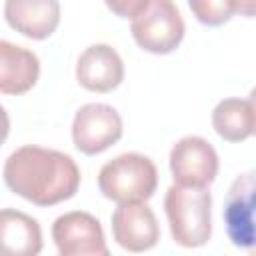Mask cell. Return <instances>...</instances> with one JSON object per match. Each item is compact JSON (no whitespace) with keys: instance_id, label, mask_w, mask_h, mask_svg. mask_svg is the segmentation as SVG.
I'll list each match as a JSON object with an SVG mask.
<instances>
[{"instance_id":"obj_2","label":"cell","mask_w":256,"mask_h":256,"mask_svg":"<svg viewBox=\"0 0 256 256\" xmlns=\"http://www.w3.org/2000/svg\"><path fill=\"white\" fill-rule=\"evenodd\" d=\"M172 240L182 248L204 246L212 236V194L208 186L172 184L164 196Z\"/></svg>"},{"instance_id":"obj_18","label":"cell","mask_w":256,"mask_h":256,"mask_svg":"<svg viewBox=\"0 0 256 256\" xmlns=\"http://www.w3.org/2000/svg\"><path fill=\"white\" fill-rule=\"evenodd\" d=\"M240 16L246 18L254 16V0H240Z\"/></svg>"},{"instance_id":"obj_1","label":"cell","mask_w":256,"mask_h":256,"mask_svg":"<svg viewBox=\"0 0 256 256\" xmlns=\"http://www.w3.org/2000/svg\"><path fill=\"white\" fill-rule=\"evenodd\" d=\"M6 188L36 206H56L80 188V168L70 154L42 146H20L4 162Z\"/></svg>"},{"instance_id":"obj_14","label":"cell","mask_w":256,"mask_h":256,"mask_svg":"<svg viewBox=\"0 0 256 256\" xmlns=\"http://www.w3.org/2000/svg\"><path fill=\"white\" fill-rule=\"evenodd\" d=\"M212 128L226 142H242L254 134L252 98H224L212 110Z\"/></svg>"},{"instance_id":"obj_11","label":"cell","mask_w":256,"mask_h":256,"mask_svg":"<svg viewBox=\"0 0 256 256\" xmlns=\"http://www.w3.org/2000/svg\"><path fill=\"white\" fill-rule=\"evenodd\" d=\"M6 24L30 40L50 38L60 24L58 0H4Z\"/></svg>"},{"instance_id":"obj_15","label":"cell","mask_w":256,"mask_h":256,"mask_svg":"<svg viewBox=\"0 0 256 256\" xmlns=\"http://www.w3.org/2000/svg\"><path fill=\"white\" fill-rule=\"evenodd\" d=\"M194 18L204 26H222L240 14V0H188Z\"/></svg>"},{"instance_id":"obj_6","label":"cell","mask_w":256,"mask_h":256,"mask_svg":"<svg viewBox=\"0 0 256 256\" xmlns=\"http://www.w3.org/2000/svg\"><path fill=\"white\" fill-rule=\"evenodd\" d=\"M170 174L180 186H210L220 168L214 146L202 136H184L170 150Z\"/></svg>"},{"instance_id":"obj_13","label":"cell","mask_w":256,"mask_h":256,"mask_svg":"<svg viewBox=\"0 0 256 256\" xmlns=\"http://www.w3.org/2000/svg\"><path fill=\"white\" fill-rule=\"evenodd\" d=\"M42 244L36 218L14 208H0V256H36Z\"/></svg>"},{"instance_id":"obj_5","label":"cell","mask_w":256,"mask_h":256,"mask_svg":"<svg viewBox=\"0 0 256 256\" xmlns=\"http://www.w3.org/2000/svg\"><path fill=\"white\" fill-rule=\"evenodd\" d=\"M124 126L116 108L104 102H90L76 110L72 120V142L78 152L96 156L122 138Z\"/></svg>"},{"instance_id":"obj_4","label":"cell","mask_w":256,"mask_h":256,"mask_svg":"<svg viewBox=\"0 0 256 256\" xmlns=\"http://www.w3.org/2000/svg\"><path fill=\"white\" fill-rule=\"evenodd\" d=\"M130 20L134 42L144 52L156 56L174 52L186 32L184 18L172 0H150Z\"/></svg>"},{"instance_id":"obj_12","label":"cell","mask_w":256,"mask_h":256,"mask_svg":"<svg viewBox=\"0 0 256 256\" xmlns=\"http://www.w3.org/2000/svg\"><path fill=\"white\" fill-rule=\"evenodd\" d=\"M40 78L38 56L18 44L0 38V92L20 96L30 92Z\"/></svg>"},{"instance_id":"obj_10","label":"cell","mask_w":256,"mask_h":256,"mask_svg":"<svg viewBox=\"0 0 256 256\" xmlns=\"http://www.w3.org/2000/svg\"><path fill=\"white\" fill-rule=\"evenodd\" d=\"M76 80L88 92H112L124 80V62L110 44H92L76 62Z\"/></svg>"},{"instance_id":"obj_3","label":"cell","mask_w":256,"mask_h":256,"mask_svg":"<svg viewBox=\"0 0 256 256\" xmlns=\"http://www.w3.org/2000/svg\"><path fill=\"white\" fill-rule=\"evenodd\" d=\"M158 188L156 164L138 152H124L108 160L98 172V190L104 198L122 202H146Z\"/></svg>"},{"instance_id":"obj_9","label":"cell","mask_w":256,"mask_h":256,"mask_svg":"<svg viewBox=\"0 0 256 256\" xmlns=\"http://www.w3.org/2000/svg\"><path fill=\"white\" fill-rule=\"evenodd\" d=\"M254 192H256L254 174L252 172L240 174L228 190L224 212H222L230 242L236 248H244V250H252L256 240Z\"/></svg>"},{"instance_id":"obj_16","label":"cell","mask_w":256,"mask_h":256,"mask_svg":"<svg viewBox=\"0 0 256 256\" xmlns=\"http://www.w3.org/2000/svg\"><path fill=\"white\" fill-rule=\"evenodd\" d=\"M150 0H104L106 8L118 18H134Z\"/></svg>"},{"instance_id":"obj_8","label":"cell","mask_w":256,"mask_h":256,"mask_svg":"<svg viewBox=\"0 0 256 256\" xmlns=\"http://www.w3.org/2000/svg\"><path fill=\"white\" fill-rule=\"evenodd\" d=\"M114 242L128 252L152 250L160 240V224L146 202H122L110 216Z\"/></svg>"},{"instance_id":"obj_7","label":"cell","mask_w":256,"mask_h":256,"mask_svg":"<svg viewBox=\"0 0 256 256\" xmlns=\"http://www.w3.org/2000/svg\"><path fill=\"white\" fill-rule=\"evenodd\" d=\"M50 232L60 256H108L102 224L90 212H64Z\"/></svg>"},{"instance_id":"obj_17","label":"cell","mask_w":256,"mask_h":256,"mask_svg":"<svg viewBox=\"0 0 256 256\" xmlns=\"http://www.w3.org/2000/svg\"><path fill=\"white\" fill-rule=\"evenodd\" d=\"M8 134H10V116H8L6 108L0 104V146L6 142Z\"/></svg>"}]
</instances>
